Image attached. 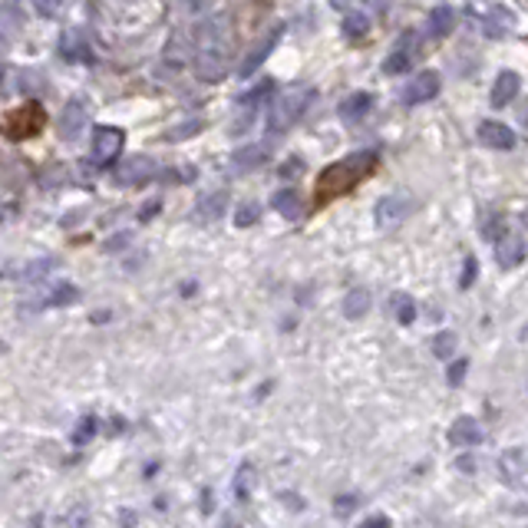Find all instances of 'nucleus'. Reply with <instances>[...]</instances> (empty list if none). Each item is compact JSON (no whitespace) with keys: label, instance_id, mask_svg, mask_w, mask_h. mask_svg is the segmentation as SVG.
<instances>
[{"label":"nucleus","instance_id":"b1692460","mask_svg":"<svg viewBox=\"0 0 528 528\" xmlns=\"http://www.w3.org/2000/svg\"><path fill=\"white\" fill-rule=\"evenodd\" d=\"M430 27L436 37H449L452 27H456V14H452V7H436L430 14Z\"/></svg>","mask_w":528,"mask_h":528},{"label":"nucleus","instance_id":"7c9ffc66","mask_svg":"<svg viewBox=\"0 0 528 528\" xmlns=\"http://www.w3.org/2000/svg\"><path fill=\"white\" fill-rule=\"evenodd\" d=\"M33 10H37L40 17H60V10H63V0H33Z\"/></svg>","mask_w":528,"mask_h":528},{"label":"nucleus","instance_id":"6ab92c4d","mask_svg":"<svg viewBox=\"0 0 528 528\" xmlns=\"http://www.w3.org/2000/svg\"><path fill=\"white\" fill-rule=\"evenodd\" d=\"M370 109H374V97H370V93H354V97H347L344 103H340V119L354 125V123H360Z\"/></svg>","mask_w":528,"mask_h":528},{"label":"nucleus","instance_id":"c756f323","mask_svg":"<svg viewBox=\"0 0 528 528\" xmlns=\"http://www.w3.org/2000/svg\"><path fill=\"white\" fill-rule=\"evenodd\" d=\"M251 479H255V476H251V466H241V469H238V479H235V496H238L241 502L248 499Z\"/></svg>","mask_w":528,"mask_h":528},{"label":"nucleus","instance_id":"f257e3e1","mask_svg":"<svg viewBox=\"0 0 528 528\" xmlns=\"http://www.w3.org/2000/svg\"><path fill=\"white\" fill-rule=\"evenodd\" d=\"M195 40V73L205 83H221L235 57V33H231V20L225 14L205 20L202 27L192 33Z\"/></svg>","mask_w":528,"mask_h":528},{"label":"nucleus","instance_id":"cd10ccee","mask_svg":"<svg viewBox=\"0 0 528 528\" xmlns=\"http://www.w3.org/2000/svg\"><path fill=\"white\" fill-rule=\"evenodd\" d=\"M432 354L440 357V360H446V357L456 354V334H452V330L436 334V340H432Z\"/></svg>","mask_w":528,"mask_h":528},{"label":"nucleus","instance_id":"6e6552de","mask_svg":"<svg viewBox=\"0 0 528 528\" xmlns=\"http://www.w3.org/2000/svg\"><path fill=\"white\" fill-rule=\"evenodd\" d=\"M416 50H420V33H403L400 37V43L394 47V53L386 57V63H384V69L390 73V77H400V73H406V69L413 67V57H416Z\"/></svg>","mask_w":528,"mask_h":528},{"label":"nucleus","instance_id":"2f4dec72","mask_svg":"<svg viewBox=\"0 0 528 528\" xmlns=\"http://www.w3.org/2000/svg\"><path fill=\"white\" fill-rule=\"evenodd\" d=\"M255 221H258V205H241L238 208V215H235V225H238V228H248V225H255Z\"/></svg>","mask_w":528,"mask_h":528},{"label":"nucleus","instance_id":"412c9836","mask_svg":"<svg viewBox=\"0 0 528 528\" xmlns=\"http://www.w3.org/2000/svg\"><path fill=\"white\" fill-rule=\"evenodd\" d=\"M225 208H228V192H211L199 202V218L215 221V218H221V211Z\"/></svg>","mask_w":528,"mask_h":528},{"label":"nucleus","instance_id":"ea45409f","mask_svg":"<svg viewBox=\"0 0 528 528\" xmlns=\"http://www.w3.org/2000/svg\"><path fill=\"white\" fill-rule=\"evenodd\" d=\"M350 4H354V0H334V7H337V10H347Z\"/></svg>","mask_w":528,"mask_h":528},{"label":"nucleus","instance_id":"bb28decb","mask_svg":"<svg viewBox=\"0 0 528 528\" xmlns=\"http://www.w3.org/2000/svg\"><path fill=\"white\" fill-rule=\"evenodd\" d=\"M366 30H370V20H366V14H347L344 20V33L350 40L357 37H366Z\"/></svg>","mask_w":528,"mask_h":528},{"label":"nucleus","instance_id":"a211bd4d","mask_svg":"<svg viewBox=\"0 0 528 528\" xmlns=\"http://www.w3.org/2000/svg\"><path fill=\"white\" fill-rule=\"evenodd\" d=\"M479 139H482V145H489V149H512V145H515V133L502 123H482Z\"/></svg>","mask_w":528,"mask_h":528},{"label":"nucleus","instance_id":"5701e85b","mask_svg":"<svg viewBox=\"0 0 528 528\" xmlns=\"http://www.w3.org/2000/svg\"><path fill=\"white\" fill-rule=\"evenodd\" d=\"M77 301H79L77 284H69V281H63V284H57V288H50L47 304H50V308H69V304H77Z\"/></svg>","mask_w":528,"mask_h":528},{"label":"nucleus","instance_id":"ddd939ff","mask_svg":"<svg viewBox=\"0 0 528 528\" xmlns=\"http://www.w3.org/2000/svg\"><path fill=\"white\" fill-rule=\"evenodd\" d=\"M525 238L515 235V231H505L499 241H496V258H499L502 268H515L522 258H525Z\"/></svg>","mask_w":528,"mask_h":528},{"label":"nucleus","instance_id":"f704fd0d","mask_svg":"<svg viewBox=\"0 0 528 528\" xmlns=\"http://www.w3.org/2000/svg\"><path fill=\"white\" fill-rule=\"evenodd\" d=\"M476 258H466V268H462V278H459V288L466 291V288H472V281H476Z\"/></svg>","mask_w":528,"mask_h":528},{"label":"nucleus","instance_id":"4be33fe9","mask_svg":"<svg viewBox=\"0 0 528 528\" xmlns=\"http://www.w3.org/2000/svg\"><path fill=\"white\" fill-rule=\"evenodd\" d=\"M366 310H370V291L357 288V291H350V294L344 298V317H350V320L364 317Z\"/></svg>","mask_w":528,"mask_h":528},{"label":"nucleus","instance_id":"aec40b11","mask_svg":"<svg viewBox=\"0 0 528 528\" xmlns=\"http://www.w3.org/2000/svg\"><path fill=\"white\" fill-rule=\"evenodd\" d=\"M271 205H274V208H278L284 218H298L301 211H304V202H301L298 189H281V192H274Z\"/></svg>","mask_w":528,"mask_h":528},{"label":"nucleus","instance_id":"e433bc0d","mask_svg":"<svg viewBox=\"0 0 528 528\" xmlns=\"http://www.w3.org/2000/svg\"><path fill=\"white\" fill-rule=\"evenodd\" d=\"M354 505H357L354 496H340V499H337V515H347V512H354Z\"/></svg>","mask_w":528,"mask_h":528},{"label":"nucleus","instance_id":"f8f14e48","mask_svg":"<svg viewBox=\"0 0 528 528\" xmlns=\"http://www.w3.org/2000/svg\"><path fill=\"white\" fill-rule=\"evenodd\" d=\"M83 123H87V106L79 103V99H69L63 109H60V135L73 143L79 133H83Z\"/></svg>","mask_w":528,"mask_h":528},{"label":"nucleus","instance_id":"1a4fd4ad","mask_svg":"<svg viewBox=\"0 0 528 528\" xmlns=\"http://www.w3.org/2000/svg\"><path fill=\"white\" fill-rule=\"evenodd\" d=\"M281 37H284V27H274V30H271V33H268V37L261 40L258 47L251 50L248 57L241 60V67H238L241 79H248V77H255V73H258L261 63H264V60H268L271 53H274V47H278V43H281Z\"/></svg>","mask_w":528,"mask_h":528},{"label":"nucleus","instance_id":"c9c22d12","mask_svg":"<svg viewBox=\"0 0 528 528\" xmlns=\"http://www.w3.org/2000/svg\"><path fill=\"white\" fill-rule=\"evenodd\" d=\"M466 370H469V364H466V360H456V364L449 366V384H452V386L462 384V376H466Z\"/></svg>","mask_w":528,"mask_h":528},{"label":"nucleus","instance_id":"a19ab883","mask_svg":"<svg viewBox=\"0 0 528 528\" xmlns=\"http://www.w3.org/2000/svg\"><path fill=\"white\" fill-rule=\"evenodd\" d=\"M0 79H4V67H0Z\"/></svg>","mask_w":528,"mask_h":528},{"label":"nucleus","instance_id":"7ed1b4c3","mask_svg":"<svg viewBox=\"0 0 528 528\" xmlns=\"http://www.w3.org/2000/svg\"><path fill=\"white\" fill-rule=\"evenodd\" d=\"M314 103V89L310 87H288L274 103H271L268 113V133L271 135H284L291 125L298 123L301 116L308 113V106Z\"/></svg>","mask_w":528,"mask_h":528},{"label":"nucleus","instance_id":"a878e982","mask_svg":"<svg viewBox=\"0 0 528 528\" xmlns=\"http://www.w3.org/2000/svg\"><path fill=\"white\" fill-rule=\"evenodd\" d=\"M205 129L202 119H192V123H182V125H175V129H169L165 133V143H182V139H192V135H199Z\"/></svg>","mask_w":528,"mask_h":528},{"label":"nucleus","instance_id":"393cba45","mask_svg":"<svg viewBox=\"0 0 528 528\" xmlns=\"http://www.w3.org/2000/svg\"><path fill=\"white\" fill-rule=\"evenodd\" d=\"M20 30V14L17 7H0V43H7Z\"/></svg>","mask_w":528,"mask_h":528},{"label":"nucleus","instance_id":"423d86ee","mask_svg":"<svg viewBox=\"0 0 528 528\" xmlns=\"http://www.w3.org/2000/svg\"><path fill=\"white\" fill-rule=\"evenodd\" d=\"M60 57L69 60V63H93V47L87 40V30L79 27H67L57 40Z\"/></svg>","mask_w":528,"mask_h":528},{"label":"nucleus","instance_id":"2eb2a0df","mask_svg":"<svg viewBox=\"0 0 528 528\" xmlns=\"http://www.w3.org/2000/svg\"><path fill=\"white\" fill-rule=\"evenodd\" d=\"M515 97H519V73H512V69H502L499 77H496V83H492L489 103L496 106V109H502V106H509Z\"/></svg>","mask_w":528,"mask_h":528},{"label":"nucleus","instance_id":"58836bf2","mask_svg":"<svg viewBox=\"0 0 528 528\" xmlns=\"http://www.w3.org/2000/svg\"><path fill=\"white\" fill-rule=\"evenodd\" d=\"M366 525H390V519H386V515H376V519H370Z\"/></svg>","mask_w":528,"mask_h":528},{"label":"nucleus","instance_id":"dca6fc26","mask_svg":"<svg viewBox=\"0 0 528 528\" xmlns=\"http://www.w3.org/2000/svg\"><path fill=\"white\" fill-rule=\"evenodd\" d=\"M449 442L452 446H462V449H472V446H479L482 442V426L472 420V416H459V420L452 422Z\"/></svg>","mask_w":528,"mask_h":528},{"label":"nucleus","instance_id":"9d476101","mask_svg":"<svg viewBox=\"0 0 528 528\" xmlns=\"http://www.w3.org/2000/svg\"><path fill=\"white\" fill-rule=\"evenodd\" d=\"M195 57V40H189L185 33H175L172 40H169V47H165V57H162V67L169 69V73H179L182 67H189Z\"/></svg>","mask_w":528,"mask_h":528},{"label":"nucleus","instance_id":"f3484780","mask_svg":"<svg viewBox=\"0 0 528 528\" xmlns=\"http://www.w3.org/2000/svg\"><path fill=\"white\" fill-rule=\"evenodd\" d=\"M271 149L264 143L258 145H248V149H238V153L231 155V169L235 172H251V169H261V165L268 162Z\"/></svg>","mask_w":528,"mask_h":528},{"label":"nucleus","instance_id":"473e14b6","mask_svg":"<svg viewBox=\"0 0 528 528\" xmlns=\"http://www.w3.org/2000/svg\"><path fill=\"white\" fill-rule=\"evenodd\" d=\"M271 89H274V83H271V79H264V83H261V87H258V89H251L248 97H241V106H248V109H251V106H258V103H261V99L268 97Z\"/></svg>","mask_w":528,"mask_h":528},{"label":"nucleus","instance_id":"f03ea898","mask_svg":"<svg viewBox=\"0 0 528 528\" xmlns=\"http://www.w3.org/2000/svg\"><path fill=\"white\" fill-rule=\"evenodd\" d=\"M374 169H376V153H354L347 155V159H340V162L327 165L324 172H320V179H317V205H327L330 199L347 195L360 179H366V175L374 172Z\"/></svg>","mask_w":528,"mask_h":528},{"label":"nucleus","instance_id":"39448f33","mask_svg":"<svg viewBox=\"0 0 528 528\" xmlns=\"http://www.w3.org/2000/svg\"><path fill=\"white\" fill-rule=\"evenodd\" d=\"M155 172H159L155 159H149V155H129V159L116 165L109 179H113L116 189H135V185H145L149 179H155Z\"/></svg>","mask_w":528,"mask_h":528},{"label":"nucleus","instance_id":"c85d7f7f","mask_svg":"<svg viewBox=\"0 0 528 528\" xmlns=\"http://www.w3.org/2000/svg\"><path fill=\"white\" fill-rule=\"evenodd\" d=\"M394 308H396V317H400V324H413L416 320V304L406 294H396Z\"/></svg>","mask_w":528,"mask_h":528},{"label":"nucleus","instance_id":"0eeeda50","mask_svg":"<svg viewBox=\"0 0 528 528\" xmlns=\"http://www.w3.org/2000/svg\"><path fill=\"white\" fill-rule=\"evenodd\" d=\"M123 143H125L123 129H116V125H97V133H93V159L99 165H109L113 159H119Z\"/></svg>","mask_w":528,"mask_h":528},{"label":"nucleus","instance_id":"4468645a","mask_svg":"<svg viewBox=\"0 0 528 528\" xmlns=\"http://www.w3.org/2000/svg\"><path fill=\"white\" fill-rule=\"evenodd\" d=\"M440 93V77L432 73V69H426V73H420V77L406 87V93H403V103L406 106H420V103H426V99H432Z\"/></svg>","mask_w":528,"mask_h":528},{"label":"nucleus","instance_id":"9b49d317","mask_svg":"<svg viewBox=\"0 0 528 528\" xmlns=\"http://www.w3.org/2000/svg\"><path fill=\"white\" fill-rule=\"evenodd\" d=\"M410 199L406 195H386L384 202L376 205V221H380V228H396L400 221L410 215Z\"/></svg>","mask_w":528,"mask_h":528},{"label":"nucleus","instance_id":"20e7f679","mask_svg":"<svg viewBox=\"0 0 528 528\" xmlns=\"http://www.w3.org/2000/svg\"><path fill=\"white\" fill-rule=\"evenodd\" d=\"M47 129V109L40 103H27L14 109V113L4 119V135L14 139V143H23L30 135H40Z\"/></svg>","mask_w":528,"mask_h":528},{"label":"nucleus","instance_id":"72a5a7b5","mask_svg":"<svg viewBox=\"0 0 528 528\" xmlns=\"http://www.w3.org/2000/svg\"><path fill=\"white\" fill-rule=\"evenodd\" d=\"M93 432H97V420H93V416H87V420L79 422V430L73 432V442H77V446H83L87 440H93Z\"/></svg>","mask_w":528,"mask_h":528},{"label":"nucleus","instance_id":"4c0bfd02","mask_svg":"<svg viewBox=\"0 0 528 528\" xmlns=\"http://www.w3.org/2000/svg\"><path fill=\"white\" fill-rule=\"evenodd\" d=\"M202 4H205V0H182V7H185V10H199Z\"/></svg>","mask_w":528,"mask_h":528}]
</instances>
